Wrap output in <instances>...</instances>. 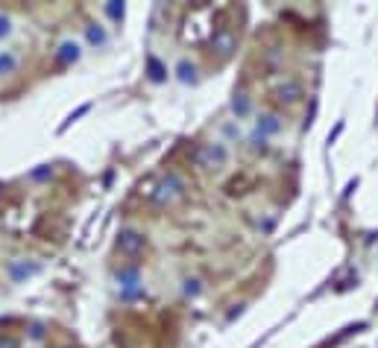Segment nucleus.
<instances>
[{
    "label": "nucleus",
    "instance_id": "obj_12",
    "mask_svg": "<svg viewBox=\"0 0 378 348\" xmlns=\"http://www.w3.org/2000/svg\"><path fill=\"white\" fill-rule=\"evenodd\" d=\"M279 97H282V100H287V103H293L296 97H299V85H296V82L282 85V88H279Z\"/></svg>",
    "mask_w": 378,
    "mask_h": 348
},
{
    "label": "nucleus",
    "instance_id": "obj_18",
    "mask_svg": "<svg viewBox=\"0 0 378 348\" xmlns=\"http://www.w3.org/2000/svg\"><path fill=\"white\" fill-rule=\"evenodd\" d=\"M0 348H18V342H12V339H6V342H3Z\"/></svg>",
    "mask_w": 378,
    "mask_h": 348
},
{
    "label": "nucleus",
    "instance_id": "obj_5",
    "mask_svg": "<svg viewBox=\"0 0 378 348\" xmlns=\"http://www.w3.org/2000/svg\"><path fill=\"white\" fill-rule=\"evenodd\" d=\"M211 47L217 50V53H223V56H229V53L235 50V33H229V30H220V33H214V38H211Z\"/></svg>",
    "mask_w": 378,
    "mask_h": 348
},
{
    "label": "nucleus",
    "instance_id": "obj_17",
    "mask_svg": "<svg viewBox=\"0 0 378 348\" xmlns=\"http://www.w3.org/2000/svg\"><path fill=\"white\" fill-rule=\"evenodd\" d=\"M109 15H112V18H120V15H123V9H120L118 3H112V6H109Z\"/></svg>",
    "mask_w": 378,
    "mask_h": 348
},
{
    "label": "nucleus",
    "instance_id": "obj_14",
    "mask_svg": "<svg viewBox=\"0 0 378 348\" xmlns=\"http://www.w3.org/2000/svg\"><path fill=\"white\" fill-rule=\"evenodd\" d=\"M88 41H94V44H103V41H106L103 30H97V26H88Z\"/></svg>",
    "mask_w": 378,
    "mask_h": 348
},
{
    "label": "nucleus",
    "instance_id": "obj_7",
    "mask_svg": "<svg viewBox=\"0 0 378 348\" xmlns=\"http://www.w3.org/2000/svg\"><path fill=\"white\" fill-rule=\"evenodd\" d=\"M76 59H79V44H73V41H65L56 53V62H62V65H71Z\"/></svg>",
    "mask_w": 378,
    "mask_h": 348
},
{
    "label": "nucleus",
    "instance_id": "obj_11",
    "mask_svg": "<svg viewBox=\"0 0 378 348\" xmlns=\"http://www.w3.org/2000/svg\"><path fill=\"white\" fill-rule=\"evenodd\" d=\"M232 108H235L237 117H247L249 114V97H247V94H237L235 103H232Z\"/></svg>",
    "mask_w": 378,
    "mask_h": 348
},
{
    "label": "nucleus",
    "instance_id": "obj_1",
    "mask_svg": "<svg viewBox=\"0 0 378 348\" xmlns=\"http://www.w3.org/2000/svg\"><path fill=\"white\" fill-rule=\"evenodd\" d=\"M182 193H185V182H182V176H179V173H167L165 179H161L158 190H155V199H158L161 205H170V202H176Z\"/></svg>",
    "mask_w": 378,
    "mask_h": 348
},
{
    "label": "nucleus",
    "instance_id": "obj_8",
    "mask_svg": "<svg viewBox=\"0 0 378 348\" xmlns=\"http://www.w3.org/2000/svg\"><path fill=\"white\" fill-rule=\"evenodd\" d=\"M18 70V56L12 50H0V76H9Z\"/></svg>",
    "mask_w": 378,
    "mask_h": 348
},
{
    "label": "nucleus",
    "instance_id": "obj_10",
    "mask_svg": "<svg viewBox=\"0 0 378 348\" xmlns=\"http://www.w3.org/2000/svg\"><path fill=\"white\" fill-rule=\"evenodd\" d=\"M176 70H179V79H182V82H194V73H197V68L191 65L188 59H182Z\"/></svg>",
    "mask_w": 378,
    "mask_h": 348
},
{
    "label": "nucleus",
    "instance_id": "obj_6",
    "mask_svg": "<svg viewBox=\"0 0 378 348\" xmlns=\"http://www.w3.org/2000/svg\"><path fill=\"white\" fill-rule=\"evenodd\" d=\"M33 272H38V264H26V260H15L12 267H9V275H12V281L30 278Z\"/></svg>",
    "mask_w": 378,
    "mask_h": 348
},
{
    "label": "nucleus",
    "instance_id": "obj_4",
    "mask_svg": "<svg viewBox=\"0 0 378 348\" xmlns=\"http://www.w3.org/2000/svg\"><path fill=\"white\" fill-rule=\"evenodd\" d=\"M120 281V290H123V296L129 299V296H135V293H141V278H138V269H123L118 275Z\"/></svg>",
    "mask_w": 378,
    "mask_h": 348
},
{
    "label": "nucleus",
    "instance_id": "obj_2",
    "mask_svg": "<svg viewBox=\"0 0 378 348\" xmlns=\"http://www.w3.org/2000/svg\"><path fill=\"white\" fill-rule=\"evenodd\" d=\"M226 158H229L226 143H202L200 152H197V161H200L202 167H223Z\"/></svg>",
    "mask_w": 378,
    "mask_h": 348
},
{
    "label": "nucleus",
    "instance_id": "obj_13",
    "mask_svg": "<svg viewBox=\"0 0 378 348\" xmlns=\"http://www.w3.org/2000/svg\"><path fill=\"white\" fill-rule=\"evenodd\" d=\"M200 278H185V296H200Z\"/></svg>",
    "mask_w": 378,
    "mask_h": 348
},
{
    "label": "nucleus",
    "instance_id": "obj_9",
    "mask_svg": "<svg viewBox=\"0 0 378 348\" xmlns=\"http://www.w3.org/2000/svg\"><path fill=\"white\" fill-rule=\"evenodd\" d=\"M279 129H282V123H279V117H276V114H264L258 120V135H261V138H267V135L279 132Z\"/></svg>",
    "mask_w": 378,
    "mask_h": 348
},
{
    "label": "nucleus",
    "instance_id": "obj_3",
    "mask_svg": "<svg viewBox=\"0 0 378 348\" xmlns=\"http://www.w3.org/2000/svg\"><path fill=\"white\" fill-rule=\"evenodd\" d=\"M118 249L123 255H138L144 249V234H138L135 228H123L118 237Z\"/></svg>",
    "mask_w": 378,
    "mask_h": 348
},
{
    "label": "nucleus",
    "instance_id": "obj_15",
    "mask_svg": "<svg viewBox=\"0 0 378 348\" xmlns=\"http://www.w3.org/2000/svg\"><path fill=\"white\" fill-rule=\"evenodd\" d=\"M9 33H12V21L3 15V18H0V35H9Z\"/></svg>",
    "mask_w": 378,
    "mask_h": 348
},
{
    "label": "nucleus",
    "instance_id": "obj_16",
    "mask_svg": "<svg viewBox=\"0 0 378 348\" xmlns=\"http://www.w3.org/2000/svg\"><path fill=\"white\" fill-rule=\"evenodd\" d=\"M150 70H153V73H150L153 79H161V65H158L155 59H150Z\"/></svg>",
    "mask_w": 378,
    "mask_h": 348
}]
</instances>
